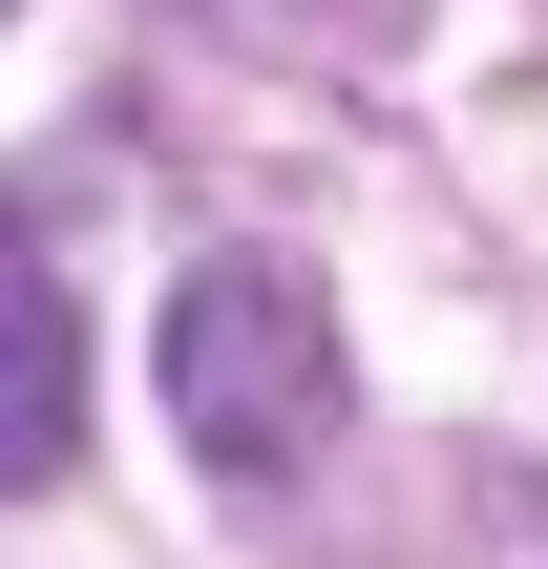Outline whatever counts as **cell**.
<instances>
[{
	"instance_id": "6da1fadb",
	"label": "cell",
	"mask_w": 548,
	"mask_h": 569,
	"mask_svg": "<svg viewBox=\"0 0 548 569\" xmlns=\"http://www.w3.org/2000/svg\"><path fill=\"white\" fill-rule=\"evenodd\" d=\"M148 401L190 422V465L296 486V465L338 443V401H359L338 296H317L296 253H190V274H169V317H148Z\"/></svg>"
},
{
	"instance_id": "7a4b0ae2",
	"label": "cell",
	"mask_w": 548,
	"mask_h": 569,
	"mask_svg": "<svg viewBox=\"0 0 548 569\" xmlns=\"http://www.w3.org/2000/svg\"><path fill=\"white\" fill-rule=\"evenodd\" d=\"M84 380H106V359H84V296H63L42 232L0 211V507H42V486L84 465Z\"/></svg>"
}]
</instances>
